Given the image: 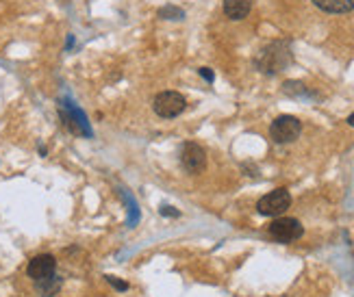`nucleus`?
Masks as SVG:
<instances>
[{
  "label": "nucleus",
  "mask_w": 354,
  "mask_h": 297,
  "mask_svg": "<svg viewBox=\"0 0 354 297\" xmlns=\"http://www.w3.org/2000/svg\"><path fill=\"white\" fill-rule=\"evenodd\" d=\"M180 165L187 174H203L207 167V152L198 144H185L180 148Z\"/></svg>",
  "instance_id": "39448f33"
},
{
  "label": "nucleus",
  "mask_w": 354,
  "mask_h": 297,
  "mask_svg": "<svg viewBox=\"0 0 354 297\" xmlns=\"http://www.w3.org/2000/svg\"><path fill=\"white\" fill-rule=\"evenodd\" d=\"M300 133H302V124L294 115L276 117L270 126V137L274 144H291L300 137Z\"/></svg>",
  "instance_id": "f257e3e1"
},
{
  "label": "nucleus",
  "mask_w": 354,
  "mask_h": 297,
  "mask_svg": "<svg viewBox=\"0 0 354 297\" xmlns=\"http://www.w3.org/2000/svg\"><path fill=\"white\" fill-rule=\"evenodd\" d=\"M161 215H172V217H178L180 213H178V211H174L172 207H161Z\"/></svg>",
  "instance_id": "ddd939ff"
},
{
  "label": "nucleus",
  "mask_w": 354,
  "mask_h": 297,
  "mask_svg": "<svg viewBox=\"0 0 354 297\" xmlns=\"http://www.w3.org/2000/svg\"><path fill=\"white\" fill-rule=\"evenodd\" d=\"M53 274H57V260L53 254H37L35 258H30L28 267H26V276L37 282V280L50 278Z\"/></svg>",
  "instance_id": "423d86ee"
},
{
  "label": "nucleus",
  "mask_w": 354,
  "mask_h": 297,
  "mask_svg": "<svg viewBox=\"0 0 354 297\" xmlns=\"http://www.w3.org/2000/svg\"><path fill=\"white\" fill-rule=\"evenodd\" d=\"M252 9V0H224V13L230 20H243L248 18V13Z\"/></svg>",
  "instance_id": "0eeeda50"
},
{
  "label": "nucleus",
  "mask_w": 354,
  "mask_h": 297,
  "mask_svg": "<svg viewBox=\"0 0 354 297\" xmlns=\"http://www.w3.org/2000/svg\"><path fill=\"white\" fill-rule=\"evenodd\" d=\"M291 207V195L287 189H274L257 202V211L263 217H279Z\"/></svg>",
  "instance_id": "20e7f679"
},
{
  "label": "nucleus",
  "mask_w": 354,
  "mask_h": 297,
  "mask_svg": "<svg viewBox=\"0 0 354 297\" xmlns=\"http://www.w3.org/2000/svg\"><path fill=\"white\" fill-rule=\"evenodd\" d=\"M185 106H187V100H185V96L178 91H161L155 98V102H152L155 113L163 119L178 117L185 111Z\"/></svg>",
  "instance_id": "f03ea898"
},
{
  "label": "nucleus",
  "mask_w": 354,
  "mask_h": 297,
  "mask_svg": "<svg viewBox=\"0 0 354 297\" xmlns=\"http://www.w3.org/2000/svg\"><path fill=\"white\" fill-rule=\"evenodd\" d=\"M159 15H161V18H170V20H183L185 18V13L180 9H176V7H165V9L159 11Z\"/></svg>",
  "instance_id": "9d476101"
},
{
  "label": "nucleus",
  "mask_w": 354,
  "mask_h": 297,
  "mask_svg": "<svg viewBox=\"0 0 354 297\" xmlns=\"http://www.w3.org/2000/svg\"><path fill=\"white\" fill-rule=\"evenodd\" d=\"M61 285H64V280H61L57 274H53L50 278L37 280V282H35V289H37L39 297H55V295L61 291Z\"/></svg>",
  "instance_id": "1a4fd4ad"
},
{
  "label": "nucleus",
  "mask_w": 354,
  "mask_h": 297,
  "mask_svg": "<svg viewBox=\"0 0 354 297\" xmlns=\"http://www.w3.org/2000/svg\"><path fill=\"white\" fill-rule=\"evenodd\" d=\"M348 124H350V126H354V115H350V117H348Z\"/></svg>",
  "instance_id": "4468645a"
},
{
  "label": "nucleus",
  "mask_w": 354,
  "mask_h": 297,
  "mask_svg": "<svg viewBox=\"0 0 354 297\" xmlns=\"http://www.w3.org/2000/svg\"><path fill=\"white\" fill-rule=\"evenodd\" d=\"M268 230H270V237L279 243H294L304 234L302 224L294 220V217H279V220H274L270 224Z\"/></svg>",
  "instance_id": "7ed1b4c3"
},
{
  "label": "nucleus",
  "mask_w": 354,
  "mask_h": 297,
  "mask_svg": "<svg viewBox=\"0 0 354 297\" xmlns=\"http://www.w3.org/2000/svg\"><path fill=\"white\" fill-rule=\"evenodd\" d=\"M200 76H203L205 81H209V83H213V81H215V76H213L211 68H200Z\"/></svg>",
  "instance_id": "f8f14e48"
},
{
  "label": "nucleus",
  "mask_w": 354,
  "mask_h": 297,
  "mask_svg": "<svg viewBox=\"0 0 354 297\" xmlns=\"http://www.w3.org/2000/svg\"><path fill=\"white\" fill-rule=\"evenodd\" d=\"M106 280H109V285H113L118 291H129V285L127 282H122V280L113 278V276H106Z\"/></svg>",
  "instance_id": "9b49d317"
},
{
  "label": "nucleus",
  "mask_w": 354,
  "mask_h": 297,
  "mask_svg": "<svg viewBox=\"0 0 354 297\" xmlns=\"http://www.w3.org/2000/svg\"><path fill=\"white\" fill-rule=\"evenodd\" d=\"M313 5L326 13H348L354 9V0H313Z\"/></svg>",
  "instance_id": "6e6552de"
}]
</instances>
